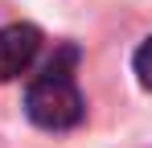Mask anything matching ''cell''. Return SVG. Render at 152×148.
<instances>
[{"label":"cell","instance_id":"1","mask_svg":"<svg viewBox=\"0 0 152 148\" xmlns=\"http://www.w3.org/2000/svg\"><path fill=\"white\" fill-rule=\"evenodd\" d=\"M25 115L41 132H70L86 115V99L78 91V49L62 45L41 66H33L25 91Z\"/></svg>","mask_w":152,"mask_h":148},{"label":"cell","instance_id":"2","mask_svg":"<svg viewBox=\"0 0 152 148\" xmlns=\"http://www.w3.org/2000/svg\"><path fill=\"white\" fill-rule=\"evenodd\" d=\"M41 49H45V37L37 25H21V21L4 25L0 29V82L33 74V66L41 62Z\"/></svg>","mask_w":152,"mask_h":148},{"label":"cell","instance_id":"3","mask_svg":"<svg viewBox=\"0 0 152 148\" xmlns=\"http://www.w3.org/2000/svg\"><path fill=\"white\" fill-rule=\"evenodd\" d=\"M132 70H136V78H140V86L152 91V33L140 41V49L132 53Z\"/></svg>","mask_w":152,"mask_h":148}]
</instances>
